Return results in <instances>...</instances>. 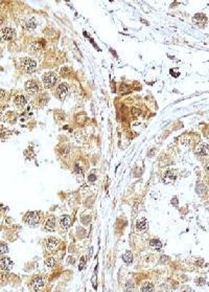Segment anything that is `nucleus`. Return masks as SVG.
I'll return each mask as SVG.
<instances>
[{"mask_svg":"<svg viewBox=\"0 0 209 292\" xmlns=\"http://www.w3.org/2000/svg\"><path fill=\"white\" fill-rule=\"evenodd\" d=\"M21 66H22V69L26 73H32V72H34L36 70L37 63L32 59L25 58L21 61Z\"/></svg>","mask_w":209,"mask_h":292,"instance_id":"f257e3e1","label":"nucleus"},{"mask_svg":"<svg viewBox=\"0 0 209 292\" xmlns=\"http://www.w3.org/2000/svg\"><path fill=\"white\" fill-rule=\"evenodd\" d=\"M24 221L29 225H35V224L39 223V221H40V215L37 211H29L25 215Z\"/></svg>","mask_w":209,"mask_h":292,"instance_id":"f03ea898","label":"nucleus"},{"mask_svg":"<svg viewBox=\"0 0 209 292\" xmlns=\"http://www.w3.org/2000/svg\"><path fill=\"white\" fill-rule=\"evenodd\" d=\"M55 82H57V78H55V73H52V72L45 73V75L43 77V84H44V87L47 89L51 88L55 84Z\"/></svg>","mask_w":209,"mask_h":292,"instance_id":"7ed1b4c3","label":"nucleus"},{"mask_svg":"<svg viewBox=\"0 0 209 292\" xmlns=\"http://www.w3.org/2000/svg\"><path fill=\"white\" fill-rule=\"evenodd\" d=\"M44 286H45V279H44V277H42V276H36L35 279H32V287L35 292L41 291L42 289L44 288Z\"/></svg>","mask_w":209,"mask_h":292,"instance_id":"20e7f679","label":"nucleus"},{"mask_svg":"<svg viewBox=\"0 0 209 292\" xmlns=\"http://www.w3.org/2000/svg\"><path fill=\"white\" fill-rule=\"evenodd\" d=\"M14 263L13 261L10 259V258H7V256H2V258H0V268L4 271H7V270H10L12 267H13Z\"/></svg>","mask_w":209,"mask_h":292,"instance_id":"39448f33","label":"nucleus"},{"mask_svg":"<svg viewBox=\"0 0 209 292\" xmlns=\"http://www.w3.org/2000/svg\"><path fill=\"white\" fill-rule=\"evenodd\" d=\"M25 89H26V92L28 94H35L39 91V86L35 81L30 80V81L26 82Z\"/></svg>","mask_w":209,"mask_h":292,"instance_id":"423d86ee","label":"nucleus"},{"mask_svg":"<svg viewBox=\"0 0 209 292\" xmlns=\"http://www.w3.org/2000/svg\"><path fill=\"white\" fill-rule=\"evenodd\" d=\"M0 36H1V40L2 41H7L13 38V30L10 27H5V28L0 30Z\"/></svg>","mask_w":209,"mask_h":292,"instance_id":"0eeeda50","label":"nucleus"},{"mask_svg":"<svg viewBox=\"0 0 209 292\" xmlns=\"http://www.w3.org/2000/svg\"><path fill=\"white\" fill-rule=\"evenodd\" d=\"M45 229L46 231H55V217H50L49 219H47V221L45 222Z\"/></svg>","mask_w":209,"mask_h":292,"instance_id":"6e6552de","label":"nucleus"},{"mask_svg":"<svg viewBox=\"0 0 209 292\" xmlns=\"http://www.w3.org/2000/svg\"><path fill=\"white\" fill-rule=\"evenodd\" d=\"M67 92H68V87H67V85H66V84H61L60 86H59V88H58V95H59V97H60L61 100L65 98V96L67 95Z\"/></svg>","mask_w":209,"mask_h":292,"instance_id":"1a4fd4ad","label":"nucleus"},{"mask_svg":"<svg viewBox=\"0 0 209 292\" xmlns=\"http://www.w3.org/2000/svg\"><path fill=\"white\" fill-rule=\"evenodd\" d=\"M136 228L140 231H145V229L148 228V221H146V219H144V218L140 219V220L137 222V224H136Z\"/></svg>","mask_w":209,"mask_h":292,"instance_id":"9d476101","label":"nucleus"},{"mask_svg":"<svg viewBox=\"0 0 209 292\" xmlns=\"http://www.w3.org/2000/svg\"><path fill=\"white\" fill-rule=\"evenodd\" d=\"M70 217L67 216V215H65V216H62L61 217V227L63 229H67L69 225H70Z\"/></svg>","mask_w":209,"mask_h":292,"instance_id":"9b49d317","label":"nucleus"},{"mask_svg":"<svg viewBox=\"0 0 209 292\" xmlns=\"http://www.w3.org/2000/svg\"><path fill=\"white\" fill-rule=\"evenodd\" d=\"M141 292H155L154 285L150 282H145L141 286Z\"/></svg>","mask_w":209,"mask_h":292,"instance_id":"f8f14e48","label":"nucleus"},{"mask_svg":"<svg viewBox=\"0 0 209 292\" xmlns=\"http://www.w3.org/2000/svg\"><path fill=\"white\" fill-rule=\"evenodd\" d=\"M9 279H10V274L7 272V271H0V285H5L7 282H9Z\"/></svg>","mask_w":209,"mask_h":292,"instance_id":"ddd939ff","label":"nucleus"},{"mask_svg":"<svg viewBox=\"0 0 209 292\" xmlns=\"http://www.w3.org/2000/svg\"><path fill=\"white\" fill-rule=\"evenodd\" d=\"M15 105L18 106V107H23L24 105L26 104V98L23 95H18V96L15 97Z\"/></svg>","mask_w":209,"mask_h":292,"instance_id":"4468645a","label":"nucleus"},{"mask_svg":"<svg viewBox=\"0 0 209 292\" xmlns=\"http://www.w3.org/2000/svg\"><path fill=\"white\" fill-rule=\"evenodd\" d=\"M58 244H59V241L57 240V239H55V238H50L48 241H47V248H48L49 250H53L55 248V247L58 246Z\"/></svg>","mask_w":209,"mask_h":292,"instance_id":"2eb2a0df","label":"nucleus"},{"mask_svg":"<svg viewBox=\"0 0 209 292\" xmlns=\"http://www.w3.org/2000/svg\"><path fill=\"white\" fill-rule=\"evenodd\" d=\"M150 245H151L152 248H155V249H157V250H160L161 248H162V243H161L160 240H158V239H153V240H151Z\"/></svg>","mask_w":209,"mask_h":292,"instance_id":"dca6fc26","label":"nucleus"},{"mask_svg":"<svg viewBox=\"0 0 209 292\" xmlns=\"http://www.w3.org/2000/svg\"><path fill=\"white\" fill-rule=\"evenodd\" d=\"M122 260L125 264H131L133 262V254L131 251H127V252L122 256Z\"/></svg>","mask_w":209,"mask_h":292,"instance_id":"f3484780","label":"nucleus"},{"mask_svg":"<svg viewBox=\"0 0 209 292\" xmlns=\"http://www.w3.org/2000/svg\"><path fill=\"white\" fill-rule=\"evenodd\" d=\"M134 290V284L132 281H128L127 284L125 285V292H133Z\"/></svg>","mask_w":209,"mask_h":292,"instance_id":"a211bd4d","label":"nucleus"},{"mask_svg":"<svg viewBox=\"0 0 209 292\" xmlns=\"http://www.w3.org/2000/svg\"><path fill=\"white\" fill-rule=\"evenodd\" d=\"M171 172H167L165 175H164V181H165V183H171V182L174 181L175 180V177H171Z\"/></svg>","mask_w":209,"mask_h":292,"instance_id":"6ab92c4d","label":"nucleus"},{"mask_svg":"<svg viewBox=\"0 0 209 292\" xmlns=\"http://www.w3.org/2000/svg\"><path fill=\"white\" fill-rule=\"evenodd\" d=\"M41 48H42L41 44L38 42H34L30 44V49H32V52H38V50H40Z\"/></svg>","mask_w":209,"mask_h":292,"instance_id":"aec40b11","label":"nucleus"},{"mask_svg":"<svg viewBox=\"0 0 209 292\" xmlns=\"http://www.w3.org/2000/svg\"><path fill=\"white\" fill-rule=\"evenodd\" d=\"M46 265L49 267V268H53L55 265V260L53 258H48L46 260Z\"/></svg>","mask_w":209,"mask_h":292,"instance_id":"412c9836","label":"nucleus"},{"mask_svg":"<svg viewBox=\"0 0 209 292\" xmlns=\"http://www.w3.org/2000/svg\"><path fill=\"white\" fill-rule=\"evenodd\" d=\"M7 251H9V248H7V245H5V244L0 243V256H3V254H5Z\"/></svg>","mask_w":209,"mask_h":292,"instance_id":"4be33fe9","label":"nucleus"},{"mask_svg":"<svg viewBox=\"0 0 209 292\" xmlns=\"http://www.w3.org/2000/svg\"><path fill=\"white\" fill-rule=\"evenodd\" d=\"M132 114H133V116H139V115L141 114V111H140V109H138V108H133Z\"/></svg>","mask_w":209,"mask_h":292,"instance_id":"5701e85b","label":"nucleus"},{"mask_svg":"<svg viewBox=\"0 0 209 292\" xmlns=\"http://www.w3.org/2000/svg\"><path fill=\"white\" fill-rule=\"evenodd\" d=\"M85 263H86V259H85V258H84V256H83V258H82V259H80V265H78V269H80V270H82V269H83V268H84V266H85Z\"/></svg>","mask_w":209,"mask_h":292,"instance_id":"b1692460","label":"nucleus"},{"mask_svg":"<svg viewBox=\"0 0 209 292\" xmlns=\"http://www.w3.org/2000/svg\"><path fill=\"white\" fill-rule=\"evenodd\" d=\"M3 95H5V92L3 90H0V96H3Z\"/></svg>","mask_w":209,"mask_h":292,"instance_id":"393cba45","label":"nucleus"},{"mask_svg":"<svg viewBox=\"0 0 209 292\" xmlns=\"http://www.w3.org/2000/svg\"><path fill=\"white\" fill-rule=\"evenodd\" d=\"M94 179H95V177H94V176H90V177H89V180H90V181H93Z\"/></svg>","mask_w":209,"mask_h":292,"instance_id":"a878e982","label":"nucleus"},{"mask_svg":"<svg viewBox=\"0 0 209 292\" xmlns=\"http://www.w3.org/2000/svg\"><path fill=\"white\" fill-rule=\"evenodd\" d=\"M2 22H3V18H1V17H0V24H1Z\"/></svg>","mask_w":209,"mask_h":292,"instance_id":"bb28decb","label":"nucleus"}]
</instances>
